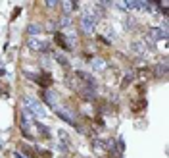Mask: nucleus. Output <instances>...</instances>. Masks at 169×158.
<instances>
[{
  "instance_id": "f257e3e1",
  "label": "nucleus",
  "mask_w": 169,
  "mask_h": 158,
  "mask_svg": "<svg viewBox=\"0 0 169 158\" xmlns=\"http://www.w3.org/2000/svg\"><path fill=\"white\" fill-rule=\"evenodd\" d=\"M40 31H42V25H40V23H29V25H27V35H29V37L40 35Z\"/></svg>"
}]
</instances>
